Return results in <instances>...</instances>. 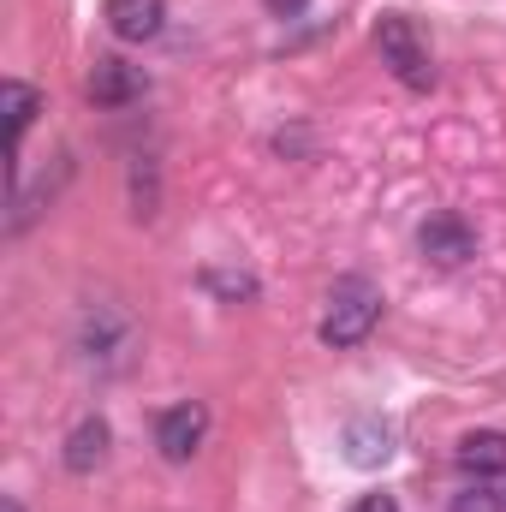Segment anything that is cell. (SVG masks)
<instances>
[{"instance_id": "10", "label": "cell", "mask_w": 506, "mask_h": 512, "mask_svg": "<svg viewBox=\"0 0 506 512\" xmlns=\"http://www.w3.org/2000/svg\"><path fill=\"white\" fill-rule=\"evenodd\" d=\"M102 459H108V423H102V417H84V423L72 429V441H66V471L84 477V471H96Z\"/></svg>"}, {"instance_id": "2", "label": "cell", "mask_w": 506, "mask_h": 512, "mask_svg": "<svg viewBox=\"0 0 506 512\" xmlns=\"http://www.w3.org/2000/svg\"><path fill=\"white\" fill-rule=\"evenodd\" d=\"M376 48H381V66H387L405 90H429V84H435V60H429V48H423L417 24H411L405 12H381Z\"/></svg>"}, {"instance_id": "9", "label": "cell", "mask_w": 506, "mask_h": 512, "mask_svg": "<svg viewBox=\"0 0 506 512\" xmlns=\"http://www.w3.org/2000/svg\"><path fill=\"white\" fill-rule=\"evenodd\" d=\"M0 108H6V137H12V155H18V143H24L30 120L42 114V90H30V84L6 78V84H0Z\"/></svg>"}, {"instance_id": "12", "label": "cell", "mask_w": 506, "mask_h": 512, "mask_svg": "<svg viewBox=\"0 0 506 512\" xmlns=\"http://www.w3.org/2000/svg\"><path fill=\"white\" fill-rule=\"evenodd\" d=\"M447 512H506V495L501 489H489V483H471V489L453 495V507Z\"/></svg>"}, {"instance_id": "1", "label": "cell", "mask_w": 506, "mask_h": 512, "mask_svg": "<svg viewBox=\"0 0 506 512\" xmlns=\"http://www.w3.org/2000/svg\"><path fill=\"white\" fill-rule=\"evenodd\" d=\"M381 322V292L370 280H340L334 292H328V310H322V322H316V334H322V346H334V352H346V346H358V340H370V328Z\"/></svg>"}, {"instance_id": "3", "label": "cell", "mask_w": 506, "mask_h": 512, "mask_svg": "<svg viewBox=\"0 0 506 512\" xmlns=\"http://www.w3.org/2000/svg\"><path fill=\"white\" fill-rule=\"evenodd\" d=\"M131 340H137V328H131L126 310H114V304H90L84 322H78V358L96 364V370H120L131 358Z\"/></svg>"}, {"instance_id": "7", "label": "cell", "mask_w": 506, "mask_h": 512, "mask_svg": "<svg viewBox=\"0 0 506 512\" xmlns=\"http://www.w3.org/2000/svg\"><path fill=\"white\" fill-rule=\"evenodd\" d=\"M108 30L120 36V42H149V36H161V24H167V0H108Z\"/></svg>"}, {"instance_id": "14", "label": "cell", "mask_w": 506, "mask_h": 512, "mask_svg": "<svg viewBox=\"0 0 506 512\" xmlns=\"http://www.w3.org/2000/svg\"><path fill=\"white\" fill-rule=\"evenodd\" d=\"M6 512H18V501H6Z\"/></svg>"}, {"instance_id": "5", "label": "cell", "mask_w": 506, "mask_h": 512, "mask_svg": "<svg viewBox=\"0 0 506 512\" xmlns=\"http://www.w3.org/2000/svg\"><path fill=\"white\" fill-rule=\"evenodd\" d=\"M417 245H423L429 262L459 268V262H471V256H477V233H471L459 215H429V221H423V233H417Z\"/></svg>"}, {"instance_id": "4", "label": "cell", "mask_w": 506, "mask_h": 512, "mask_svg": "<svg viewBox=\"0 0 506 512\" xmlns=\"http://www.w3.org/2000/svg\"><path fill=\"white\" fill-rule=\"evenodd\" d=\"M203 435H209V411H203L197 399H179V405H167V411L155 417V447H161V459H167V465L197 459Z\"/></svg>"}, {"instance_id": "6", "label": "cell", "mask_w": 506, "mask_h": 512, "mask_svg": "<svg viewBox=\"0 0 506 512\" xmlns=\"http://www.w3.org/2000/svg\"><path fill=\"white\" fill-rule=\"evenodd\" d=\"M84 96L96 102V108H126L143 96V72L126 66V60H114V54H102L96 66H90V78H84Z\"/></svg>"}, {"instance_id": "11", "label": "cell", "mask_w": 506, "mask_h": 512, "mask_svg": "<svg viewBox=\"0 0 506 512\" xmlns=\"http://www.w3.org/2000/svg\"><path fill=\"white\" fill-rule=\"evenodd\" d=\"M387 453H393V435L381 429L376 417L346 423V459H352V465H364V471H370V465H381Z\"/></svg>"}, {"instance_id": "8", "label": "cell", "mask_w": 506, "mask_h": 512, "mask_svg": "<svg viewBox=\"0 0 506 512\" xmlns=\"http://www.w3.org/2000/svg\"><path fill=\"white\" fill-rule=\"evenodd\" d=\"M459 471L465 477H477V483H489V477H506V435H495V429H477V435H465L459 441Z\"/></svg>"}, {"instance_id": "13", "label": "cell", "mask_w": 506, "mask_h": 512, "mask_svg": "<svg viewBox=\"0 0 506 512\" xmlns=\"http://www.w3.org/2000/svg\"><path fill=\"white\" fill-rule=\"evenodd\" d=\"M352 512H399L393 495H364V501H352Z\"/></svg>"}]
</instances>
